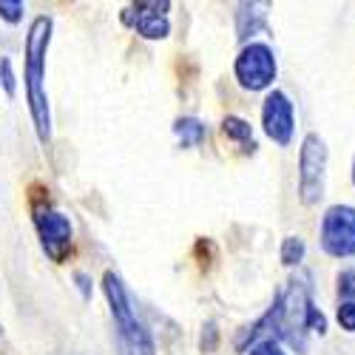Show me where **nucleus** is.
Segmentation results:
<instances>
[{
    "label": "nucleus",
    "mask_w": 355,
    "mask_h": 355,
    "mask_svg": "<svg viewBox=\"0 0 355 355\" xmlns=\"http://www.w3.org/2000/svg\"><path fill=\"white\" fill-rule=\"evenodd\" d=\"M20 15H23V3L20 0H0V17L3 20H9V23H17L20 20Z\"/></svg>",
    "instance_id": "obj_18"
},
{
    "label": "nucleus",
    "mask_w": 355,
    "mask_h": 355,
    "mask_svg": "<svg viewBox=\"0 0 355 355\" xmlns=\"http://www.w3.org/2000/svg\"><path fill=\"white\" fill-rule=\"evenodd\" d=\"M307 248H304V239H299V236H287V239L282 242V261L287 264V268H293V264H299L304 259Z\"/></svg>",
    "instance_id": "obj_13"
},
{
    "label": "nucleus",
    "mask_w": 355,
    "mask_h": 355,
    "mask_svg": "<svg viewBox=\"0 0 355 355\" xmlns=\"http://www.w3.org/2000/svg\"><path fill=\"white\" fill-rule=\"evenodd\" d=\"M352 185H355V162H352Z\"/></svg>",
    "instance_id": "obj_19"
},
{
    "label": "nucleus",
    "mask_w": 355,
    "mask_h": 355,
    "mask_svg": "<svg viewBox=\"0 0 355 355\" xmlns=\"http://www.w3.org/2000/svg\"><path fill=\"white\" fill-rule=\"evenodd\" d=\"M49 43H51V17L40 15L32 20L26 35V97H28V111H32L40 142L51 139V114H49V97L43 85Z\"/></svg>",
    "instance_id": "obj_2"
},
{
    "label": "nucleus",
    "mask_w": 355,
    "mask_h": 355,
    "mask_svg": "<svg viewBox=\"0 0 355 355\" xmlns=\"http://www.w3.org/2000/svg\"><path fill=\"white\" fill-rule=\"evenodd\" d=\"M321 248L336 259L355 256V208L333 205L321 219Z\"/></svg>",
    "instance_id": "obj_5"
},
{
    "label": "nucleus",
    "mask_w": 355,
    "mask_h": 355,
    "mask_svg": "<svg viewBox=\"0 0 355 355\" xmlns=\"http://www.w3.org/2000/svg\"><path fill=\"white\" fill-rule=\"evenodd\" d=\"M338 295H341V302H352L355 304V270L338 273Z\"/></svg>",
    "instance_id": "obj_14"
},
{
    "label": "nucleus",
    "mask_w": 355,
    "mask_h": 355,
    "mask_svg": "<svg viewBox=\"0 0 355 355\" xmlns=\"http://www.w3.org/2000/svg\"><path fill=\"white\" fill-rule=\"evenodd\" d=\"M173 134L180 137V142L185 148H196L205 142V137H208V128H205L199 120H193V116H182V120H176Z\"/></svg>",
    "instance_id": "obj_12"
},
{
    "label": "nucleus",
    "mask_w": 355,
    "mask_h": 355,
    "mask_svg": "<svg viewBox=\"0 0 355 355\" xmlns=\"http://www.w3.org/2000/svg\"><path fill=\"white\" fill-rule=\"evenodd\" d=\"M236 80L248 92H264L273 80H276V57L270 51V46L264 43H248L239 57H236Z\"/></svg>",
    "instance_id": "obj_6"
},
{
    "label": "nucleus",
    "mask_w": 355,
    "mask_h": 355,
    "mask_svg": "<svg viewBox=\"0 0 355 355\" xmlns=\"http://www.w3.org/2000/svg\"><path fill=\"white\" fill-rule=\"evenodd\" d=\"M327 182V142L318 134H307L299 151V196L304 205H315Z\"/></svg>",
    "instance_id": "obj_4"
},
{
    "label": "nucleus",
    "mask_w": 355,
    "mask_h": 355,
    "mask_svg": "<svg viewBox=\"0 0 355 355\" xmlns=\"http://www.w3.org/2000/svg\"><path fill=\"white\" fill-rule=\"evenodd\" d=\"M103 290H105V299L111 304L120 355H157L154 338H151V333L145 330V324L139 321V315H137V310L131 304V295H128L123 279L116 276L114 270H105Z\"/></svg>",
    "instance_id": "obj_3"
},
{
    "label": "nucleus",
    "mask_w": 355,
    "mask_h": 355,
    "mask_svg": "<svg viewBox=\"0 0 355 355\" xmlns=\"http://www.w3.org/2000/svg\"><path fill=\"white\" fill-rule=\"evenodd\" d=\"M338 324L347 333H355V304L352 302H341L338 304Z\"/></svg>",
    "instance_id": "obj_16"
},
{
    "label": "nucleus",
    "mask_w": 355,
    "mask_h": 355,
    "mask_svg": "<svg viewBox=\"0 0 355 355\" xmlns=\"http://www.w3.org/2000/svg\"><path fill=\"white\" fill-rule=\"evenodd\" d=\"M0 83H3L6 94L15 97L17 83H15V71H12V60H9V57H0Z\"/></svg>",
    "instance_id": "obj_15"
},
{
    "label": "nucleus",
    "mask_w": 355,
    "mask_h": 355,
    "mask_svg": "<svg viewBox=\"0 0 355 355\" xmlns=\"http://www.w3.org/2000/svg\"><path fill=\"white\" fill-rule=\"evenodd\" d=\"M222 134H225L230 142L239 145L245 154H253V151H256L253 128H250L248 120H242V116H225V120H222Z\"/></svg>",
    "instance_id": "obj_11"
},
{
    "label": "nucleus",
    "mask_w": 355,
    "mask_h": 355,
    "mask_svg": "<svg viewBox=\"0 0 355 355\" xmlns=\"http://www.w3.org/2000/svg\"><path fill=\"white\" fill-rule=\"evenodd\" d=\"M248 355H287V352L282 349V344H279V341H273V338H264V341L253 344Z\"/></svg>",
    "instance_id": "obj_17"
},
{
    "label": "nucleus",
    "mask_w": 355,
    "mask_h": 355,
    "mask_svg": "<svg viewBox=\"0 0 355 355\" xmlns=\"http://www.w3.org/2000/svg\"><path fill=\"white\" fill-rule=\"evenodd\" d=\"M35 225H37V233H40V245L46 250V256L51 261H66L69 250H71V222L66 214L49 208H35Z\"/></svg>",
    "instance_id": "obj_7"
},
{
    "label": "nucleus",
    "mask_w": 355,
    "mask_h": 355,
    "mask_svg": "<svg viewBox=\"0 0 355 355\" xmlns=\"http://www.w3.org/2000/svg\"><path fill=\"white\" fill-rule=\"evenodd\" d=\"M264 26H268V3H242L236 12V32L242 40L253 37Z\"/></svg>",
    "instance_id": "obj_10"
},
{
    "label": "nucleus",
    "mask_w": 355,
    "mask_h": 355,
    "mask_svg": "<svg viewBox=\"0 0 355 355\" xmlns=\"http://www.w3.org/2000/svg\"><path fill=\"white\" fill-rule=\"evenodd\" d=\"M261 125H264V134H268L276 145H290L293 139V131H295V111H293V103L284 92H270L264 97V105H261Z\"/></svg>",
    "instance_id": "obj_9"
},
{
    "label": "nucleus",
    "mask_w": 355,
    "mask_h": 355,
    "mask_svg": "<svg viewBox=\"0 0 355 355\" xmlns=\"http://www.w3.org/2000/svg\"><path fill=\"white\" fill-rule=\"evenodd\" d=\"M310 293H313L310 276L307 273L295 276L290 282L287 293L273 302L268 315H261L253 327H248L242 333V338L236 341V347L248 349V341L259 344L264 338H273V341H287L295 349H304L307 347V333H327V318H324V313L313 304Z\"/></svg>",
    "instance_id": "obj_1"
},
{
    "label": "nucleus",
    "mask_w": 355,
    "mask_h": 355,
    "mask_svg": "<svg viewBox=\"0 0 355 355\" xmlns=\"http://www.w3.org/2000/svg\"><path fill=\"white\" fill-rule=\"evenodd\" d=\"M168 9L171 3L168 0H142V3H131L123 12V23L131 26L137 35H142L145 40H162L171 32V23H168Z\"/></svg>",
    "instance_id": "obj_8"
}]
</instances>
